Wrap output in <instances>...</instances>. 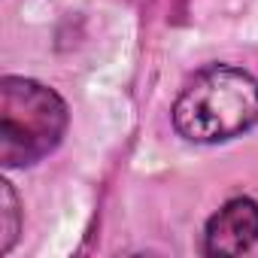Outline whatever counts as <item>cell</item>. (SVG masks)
<instances>
[{
  "label": "cell",
  "mask_w": 258,
  "mask_h": 258,
  "mask_svg": "<svg viewBox=\"0 0 258 258\" xmlns=\"http://www.w3.org/2000/svg\"><path fill=\"white\" fill-rule=\"evenodd\" d=\"M170 118L188 143L234 140L258 121V79L234 64H210L185 82Z\"/></svg>",
  "instance_id": "cell-1"
},
{
  "label": "cell",
  "mask_w": 258,
  "mask_h": 258,
  "mask_svg": "<svg viewBox=\"0 0 258 258\" xmlns=\"http://www.w3.org/2000/svg\"><path fill=\"white\" fill-rule=\"evenodd\" d=\"M67 103L37 79H0V164L7 170L31 167L52 155L67 131Z\"/></svg>",
  "instance_id": "cell-2"
},
{
  "label": "cell",
  "mask_w": 258,
  "mask_h": 258,
  "mask_svg": "<svg viewBox=\"0 0 258 258\" xmlns=\"http://www.w3.org/2000/svg\"><path fill=\"white\" fill-rule=\"evenodd\" d=\"M258 240V204L252 198H234L216 210L204 228L207 255H243Z\"/></svg>",
  "instance_id": "cell-3"
},
{
  "label": "cell",
  "mask_w": 258,
  "mask_h": 258,
  "mask_svg": "<svg viewBox=\"0 0 258 258\" xmlns=\"http://www.w3.org/2000/svg\"><path fill=\"white\" fill-rule=\"evenodd\" d=\"M22 231V210L13 182H0V255H10Z\"/></svg>",
  "instance_id": "cell-4"
}]
</instances>
